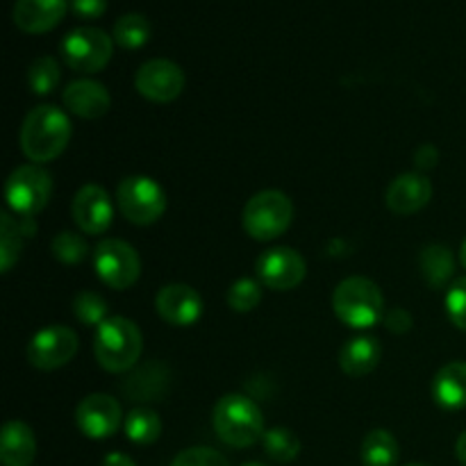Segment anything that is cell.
<instances>
[{
    "mask_svg": "<svg viewBox=\"0 0 466 466\" xmlns=\"http://www.w3.org/2000/svg\"><path fill=\"white\" fill-rule=\"evenodd\" d=\"M71 135V121L62 109L53 107V105H39L23 121L21 148L30 162H53L64 153Z\"/></svg>",
    "mask_w": 466,
    "mask_h": 466,
    "instance_id": "obj_1",
    "label": "cell"
},
{
    "mask_svg": "<svg viewBox=\"0 0 466 466\" xmlns=\"http://www.w3.org/2000/svg\"><path fill=\"white\" fill-rule=\"evenodd\" d=\"M214 432L232 449H248L264 437L262 410L244 394H228L218 399L212 412Z\"/></svg>",
    "mask_w": 466,
    "mask_h": 466,
    "instance_id": "obj_2",
    "label": "cell"
},
{
    "mask_svg": "<svg viewBox=\"0 0 466 466\" xmlns=\"http://www.w3.org/2000/svg\"><path fill=\"white\" fill-rule=\"evenodd\" d=\"M141 349H144V337L130 319L109 317L96 328L94 355L105 371H130L139 362Z\"/></svg>",
    "mask_w": 466,
    "mask_h": 466,
    "instance_id": "obj_3",
    "label": "cell"
},
{
    "mask_svg": "<svg viewBox=\"0 0 466 466\" xmlns=\"http://www.w3.org/2000/svg\"><path fill=\"white\" fill-rule=\"evenodd\" d=\"M332 308L341 323L358 330L373 328L380 319H385L382 291L369 278L355 276L341 280L332 294Z\"/></svg>",
    "mask_w": 466,
    "mask_h": 466,
    "instance_id": "obj_4",
    "label": "cell"
},
{
    "mask_svg": "<svg viewBox=\"0 0 466 466\" xmlns=\"http://www.w3.org/2000/svg\"><path fill=\"white\" fill-rule=\"evenodd\" d=\"M294 221V203L278 189L255 194L244 208V230L255 241H271L285 235Z\"/></svg>",
    "mask_w": 466,
    "mask_h": 466,
    "instance_id": "obj_5",
    "label": "cell"
},
{
    "mask_svg": "<svg viewBox=\"0 0 466 466\" xmlns=\"http://www.w3.org/2000/svg\"><path fill=\"white\" fill-rule=\"evenodd\" d=\"M50 194H53V180L39 164H23L14 168L5 185V198L18 217L32 218L39 214L48 205Z\"/></svg>",
    "mask_w": 466,
    "mask_h": 466,
    "instance_id": "obj_6",
    "label": "cell"
},
{
    "mask_svg": "<svg viewBox=\"0 0 466 466\" xmlns=\"http://www.w3.org/2000/svg\"><path fill=\"white\" fill-rule=\"evenodd\" d=\"M118 208L135 226H150L167 209V194L162 187L146 176H130L118 185Z\"/></svg>",
    "mask_w": 466,
    "mask_h": 466,
    "instance_id": "obj_7",
    "label": "cell"
},
{
    "mask_svg": "<svg viewBox=\"0 0 466 466\" xmlns=\"http://www.w3.org/2000/svg\"><path fill=\"white\" fill-rule=\"evenodd\" d=\"M114 41L98 27H77L62 41V57L77 73H98L112 59Z\"/></svg>",
    "mask_w": 466,
    "mask_h": 466,
    "instance_id": "obj_8",
    "label": "cell"
},
{
    "mask_svg": "<svg viewBox=\"0 0 466 466\" xmlns=\"http://www.w3.org/2000/svg\"><path fill=\"white\" fill-rule=\"evenodd\" d=\"M94 267L100 280L112 289H130L141 273V259L127 241L105 239L94 250Z\"/></svg>",
    "mask_w": 466,
    "mask_h": 466,
    "instance_id": "obj_9",
    "label": "cell"
},
{
    "mask_svg": "<svg viewBox=\"0 0 466 466\" xmlns=\"http://www.w3.org/2000/svg\"><path fill=\"white\" fill-rule=\"evenodd\" d=\"M77 353V335L68 326H48L36 332L27 346V360L35 369L55 371Z\"/></svg>",
    "mask_w": 466,
    "mask_h": 466,
    "instance_id": "obj_10",
    "label": "cell"
},
{
    "mask_svg": "<svg viewBox=\"0 0 466 466\" xmlns=\"http://www.w3.org/2000/svg\"><path fill=\"white\" fill-rule=\"evenodd\" d=\"M255 271H258L259 282L268 289L289 291L305 280L308 267L299 250L280 246V248L264 250L255 262Z\"/></svg>",
    "mask_w": 466,
    "mask_h": 466,
    "instance_id": "obj_11",
    "label": "cell"
},
{
    "mask_svg": "<svg viewBox=\"0 0 466 466\" xmlns=\"http://www.w3.org/2000/svg\"><path fill=\"white\" fill-rule=\"evenodd\" d=\"M135 86L150 103H173L185 89V73L171 59H150L137 71Z\"/></svg>",
    "mask_w": 466,
    "mask_h": 466,
    "instance_id": "obj_12",
    "label": "cell"
},
{
    "mask_svg": "<svg viewBox=\"0 0 466 466\" xmlns=\"http://www.w3.org/2000/svg\"><path fill=\"white\" fill-rule=\"evenodd\" d=\"M123 412L118 400L107 394H91L80 400L76 410V423L89 440H107L121 428Z\"/></svg>",
    "mask_w": 466,
    "mask_h": 466,
    "instance_id": "obj_13",
    "label": "cell"
},
{
    "mask_svg": "<svg viewBox=\"0 0 466 466\" xmlns=\"http://www.w3.org/2000/svg\"><path fill=\"white\" fill-rule=\"evenodd\" d=\"M71 214L76 226L85 235H103L114 221V208L107 191L98 185H85L71 203Z\"/></svg>",
    "mask_w": 466,
    "mask_h": 466,
    "instance_id": "obj_14",
    "label": "cell"
},
{
    "mask_svg": "<svg viewBox=\"0 0 466 466\" xmlns=\"http://www.w3.org/2000/svg\"><path fill=\"white\" fill-rule=\"evenodd\" d=\"M155 308L168 326L187 328L194 326L203 314V299L194 287L176 282V285H167L159 289Z\"/></svg>",
    "mask_w": 466,
    "mask_h": 466,
    "instance_id": "obj_15",
    "label": "cell"
},
{
    "mask_svg": "<svg viewBox=\"0 0 466 466\" xmlns=\"http://www.w3.org/2000/svg\"><path fill=\"white\" fill-rule=\"evenodd\" d=\"M71 5L66 0H16L14 3V25L27 35H44L57 27Z\"/></svg>",
    "mask_w": 466,
    "mask_h": 466,
    "instance_id": "obj_16",
    "label": "cell"
},
{
    "mask_svg": "<svg viewBox=\"0 0 466 466\" xmlns=\"http://www.w3.org/2000/svg\"><path fill=\"white\" fill-rule=\"evenodd\" d=\"M168 390H171V371L157 360L132 371L121 385L123 394L137 403H159L167 399Z\"/></svg>",
    "mask_w": 466,
    "mask_h": 466,
    "instance_id": "obj_17",
    "label": "cell"
},
{
    "mask_svg": "<svg viewBox=\"0 0 466 466\" xmlns=\"http://www.w3.org/2000/svg\"><path fill=\"white\" fill-rule=\"evenodd\" d=\"M432 198V182L423 173H403L387 189V208L400 217L419 212Z\"/></svg>",
    "mask_w": 466,
    "mask_h": 466,
    "instance_id": "obj_18",
    "label": "cell"
},
{
    "mask_svg": "<svg viewBox=\"0 0 466 466\" xmlns=\"http://www.w3.org/2000/svg\"><path fill=\"white\" fill-rule=\"evenodd\" d=\"M64 105L80 118H100L112 107V96L100 82L76 80L64 89Z\"/></svg>",
    "mask_w": 466,
    "mask_h": 466,
    "instance_id": "obj_19",
    "label": "cell"
},
{
    "mask_svg": "<svg viewBox=\"0 0 466 466\" xmlns=\"http://www.w3.org/2000/svg\"><path fill=\"white\" fill-rule=\"evenodd\" d=\"M36 458L35 432L27 423H5L0 435V462L3 466H32Z\"/></svg>",
    "mask_w": 466,
    "mask_h": 466,
    "instance_id": "obj_20",
    "label": "cell"
},
{
    "mask_svg": "<svg viewBox=\"0 0 466 466\" xmlns=\"http://www.w3.org/2000/svg\"><path fill=\"white\" fill-rule=\"evenodd\" d=\"M380 341L371 335H362L350 339L349 344H344L339 353V367L346 376L350 378H362L367 373H371L373 369L380 362Z\"/></svg>",
    "mask_w": 466,
    "mask_h": 466,
    "instance_id": "obj_21",
    "label": "cell"
},
{
    "mask_svg": "<svg viewBox=\"0 0 466 466\" xmlns=\"http://www.w3.org/2000/svg\"><path fill=\"white\" fill-rule=\"evenodd\" d=\"M432 396L444 410L466 408V362H449L432 380Z\"/></svg>",
    "mask_w": 466,
    "mask_h": 466,
    "instance_id": "obj_22",
    "label": "cell"
},
{
    "mask_svg": "<svg viewBox=\"0 0 466 466\" xmlns=\"http://www.w3.org/2000/svg\"><path fill=\"white\" fill-rule=\"evenodd\" d=\"M419 268L431 289H444L455 273V258L451 248L441 244H431L419 255Z\"/></svg>",
    "mask_w": 466,
    "mask_h": 466,
    "instance_id": "obj_23",
    "label": "cell"
},
{
    "mask_svg": "<svg viewBox=\"0 0 466 466\" xmlns=\"http://www.w3.org/2000/svg\"><path fill=\"white\" fill-rule=\"evenodd\" d=\"M399 441L390 431H371L362 441V464L364 466H396L399 462Z\"/></svg>",
    "mask_w": 466,
    "mask_h": 466,
    "instance_id": "obj_24",
    "label": "cell"
},
{
    "mask_svg": "<svg viewBox=\"0 0 466 466\" xmlns=\"http://www.w3.org/2000/svg\"><path fill=\"white\" fill-rule=\"evenodd\" d=\"M126 435L137 446L155 444L162 435V419L150 408H135L126 419Z\"/></svg>",
    "mask_w": 466,
    "mask_h": 466,
    "instance_id": "obj_25",
    "label": "cell"
},
{
    "mask_svg": "<svg viewBox=\"0 0 466 466\" xmlns=\"http://www.w3.org/2000/svg\"><path fill=\"white\" fill-rule=\"evenodd\" d=\"M150 23L141 14H126L114 23V41L126 50H137L148 44Z\"/></svg>",
    "mask_w": 466,
    "mask_h": 466,
    "instance_id": "obj_26",
    "label": "cell"
},
{
    "mask_svg": "<svg viewBox=\"0 0 466 466\" xmlns=\"http://www.w3.org/2000/svg\"><path fill=\"white\" fill-rule=\"evenodd\" d=\"M262 441L264 451H267V455L273 462H294L300 453V440L289 428H271V431L264 432Z\"/></svg>",
    "mask_w": 466,
    "mask_h": 466,
    "instance_id": "obj_27",
    "label": "cell"
},
{
    "mask_svg": "<svg viewBox=\"0 0 466 466\" xmlns=\"http://www.w3.org/2000/svg\"><path fill=\"white\" fill-rule=\"evenodd\" d=\"M23 230L21 223L14 221L12 214H3L0 217V267L3 273H7L14 267L23 250Z\"/></svg>",
    "mask_w": 466,
    "mask_h": 466,
    "instance_id": "obj_28",
    "label": "cell"
},
{
    "mask_svg": "<svg viewBox=\"0 0 466 466\" xmlns=\"http://www.w3.org/2000/svg\"><path fill=\"white\" fill-rule=\"evenodd\" d=\"M73 314L77 317V321L85 323V326L98 328L100 323L107 321V303L100 294L96 291H77L76 299H73Z\"/></svg>",
    "mask_w": 466,
    "mask_h": 466,
    "instance_id": "obj_29",
    "label": "cell"
},
{
    "mask_svg": "<svg viewBox=\"0 0 466 466\" xmlns=\"http://www.w3.org/2000/svg\"><path fill=\"white\" fill-rule=\"evenodd\" d=\"M27 82H30L32 94H50L59 82V66L57 62H55V57H50V55L36 57L35 62L30 64V71H27Z\"/></svg>",
    "mask_w": 466,
    "mask_h": 466,
    "instance_id": "obj_30",
    "label": "cell"
},
{
    "mask_svg": "<svg viewBox=\"0 0 466 466\" xmlns=\"http://www.w3.org/2000/svg\"><path fill=\"white\" fill-rule=\"evenodd\" d=\"M259 300H262V282L253 278H241L228 289V305L235 312H250L258 308Z\"/></svg>",
    "mask_w": 466,
    "mask_h": 466,
    "instance_id": "obj_31",
    "label": "cell"
},
{
    "mask_svg": "<svg viewBox=\"0 0 466 466\" xmlns=\"http://www.w3.org/2000/svg\"><path fill=\"white\" fill-rule=\"evenodd\" d=\"M50 250L62 264H80L89 255L86 241L80 235H73V232H59L53 244H50Z\"/></svg>",
    "mask_w": 466,
    "mask_h": 466,
    "instance_id": "obj_32",
    "label": "cell"
},
{
    "mask_svg": "<svg viewBox=\"0 0 466 466\" xmlns=\"http://www.w3.org/2000/svg\"><path fill=\"white\" fill-rule=\"evenodd\" d=\"M446 312L453 326L466 332V276L451 282L449 294H446Z\"/></svg>",
    "mask_w": 466,
    "mask_h": 466,
    "instance_id": "obj_33",
    "label": "cell"
},
{
    "mask_svg": "<svg viewBox=\"0 0 466 466\" xmlns=\"http://www.w3.org/2000/svg\"><path fill=\"white\" fill-rule=\"evenodd\" d=\"M171 466H230L228 460L223 458L218 451L209 449V446H194L182 453L176 455Z\"/></svg>",
    "mask_w": 466,
    "mask_h": 466,
    "instance_id": "obj_34",
    "label": "cell"
},
{
    "mask_svg": "<svg viewBox=\"0 0 466 466\" xmlns=\"http://www.w3.org/2000/svg\"><path fill=\"white\" fill-rule=\"evenodd\" d=\"M71 9L77 18H100L107 9V0H71Z\"/></svg>",
    "mask_w": 466,
    "mask_h": 466,
    "instance_id": "obj_35",
    "label": "cell"
},
{
    "mask_svg": "<svg viewBox=\"0 0 466 466\" xmlns=\"http://www.w3.org/2000/svg\"><path fill=\"white\" fill-rule=\"evenodd\" d=\"M385 326L387 330L396 332V335H403V332H408L410 328H412V317H410L408 309L403 308H396V309H390V312H385Z\"/></svg>",
    "mask_w": 466,
    "mask_h": 466,
    "instance_id": "obj_36",
    "label": "cell"
},
{
    "mask_svg": "<svg viewBox=\"0 0 466 466\" xmlns=\"http://www.w3.org/2000/svg\"><path fill=\"white\" fill-rule=\"evenodd\" d=\"M437 162H440V153H437V148L432 144H423L421 148L414 153V164H417V168H421V171L435 168Z\"/></svg>",
    "mask_w": 466,
    "mask_h": 466,
    "instance_id": "obj_37",
    "label": "cell"
},
{
    "mask_svg": "<svg viewBox=\"0 0 466 466\" xmlns=\"http://www.w3.org/2000/svg\"><path fill=\"white\" fill-rule=\"evenodd\" d=\"M103 466H135V462L126 453H109L103 460Z\"/></svg>",
    "mask_w": 466,
    "mask_h": 466,
    "instance_id": "obj_38",
    "label": "cell"
},
{
    "mask_svg": "<svg viewBox=\"0 0 466 466\" xmlns=\"http://www.w3.org/2000/svg\"><path fill=\"white\" fill-rule=\"evenodd\" d=\"M455 455H458L460 464L466 466V431L458 437V444H455Z\"/></svg>",
    "mask_w": 466,
    "mask_h": 466,
    "instance_id": "obj_39",
    "label": "cell"
},
{
    "mask_svg": "<svg viewBox=\"0 0 466 466\" xmlns=\"http://www.w3.org/2000/svg\"><path fill=\"white\" fill-rule=\"evenodd\" d=\"M460 262H462V267L466 268V239H464L462 248H460Z\"/></svg>",
    "mask_w": 466,
    "mask_h": 466,
    "instance_id": "obj_40",
    "label": "cell"
},
{
    "mask_svg": "<svg viewBox=\"0 0 466 466\" xmlns=\"http://www.w3.org/2000/svg\"><path fill=\"white\" fill-rule=\"evenodd\" d=\"M244 466H267V464H259V462H248V464H244Z\"/></svg>",
    "mask_w": 466,
    "mask_h": 466,
    "instance_id": "obj_41",
    "label": "cell"
},
{
    "mask_svg": "<svg viewBox=\"0 0 466 466\" xmlns=\"http://www.w3.org/2000/svg\"><path fill=\"white\" fill-rule=\"evenodd\" d=\"M408 466H426V464H408Z\"/></svg>",
    "mask_w": 466,
    "mask_h": 466,
    "instance_id": "obj_42",
    "label": "cell"
}]
</instances>
